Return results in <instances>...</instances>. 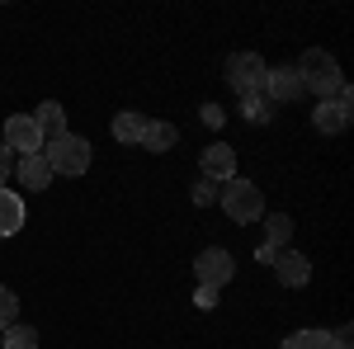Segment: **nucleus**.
I'll return each mask as SVG.
<instances>
[{
  "label": "nucleus",
  "instance_id": "f257e3e1",
  "mask_svg": "<svg viewBox=\"0 0 354 349\" xmlns=\"http://www.w3.org/2000/svg\"><path fill=\"white\" fill-rule=\"evenodd\" d=\"M293 71H298L302 81V95H317V104L322 100H335L340 90H345V76H340V62L322 48H307V53L293 62Z\"/></svg>",
  "mask_w": 354,
  "mask_h": 349
},
{
  "label": "nucleus",
  "instance_id": "f03ea898",
  "mask_svg": "<svg viewBox=\"0 0 354 349\" xmlns=\"http://www.w3.org/2000/svg\"><path fill=\"white\" fill-rule=\"evenodd\" d=\"M218 203L222 213L232 217V222H241V227H250V222H260L265 217V194L250 185V180H227V185H218Z\"/></svg>",
  "mask_w": 354,
  "mask_h": 349
},
{
  "label": "nucleus",
  "instance_id": "7ed1b4c3",
  "mask_svg": "<svg viewBox=\"0 0 354 349\" xmlns=\"http://www.w3.org/2000/svg\"><path fill=\"white\" fill-rule=\"evenodd\" d=\"M43 161L53 165V175H85L90 170V142L76 133H62L43 142Z\"/></svg>",
  "mask_w": 354,
  "mask_h": 349
},
{
  "label": "nucleus",
  "instance_id": "20e7f679",
  "mask_svg": "<svg viewBox=\"0 0 354 349\" xmlns=\"http://www.w3.org/2000/svg\"><path fill=\"white\" fill-rule=\"evenodd\" d=\"M265 57L260 53H232L227 57V66H222V76H227V85L241 95V100H250V95H265Z\"/></svg>",
  "mask_w": 354,
  "mask_h": 349
},
{
  "label": "nucleus",
  "instance_id": "39448f33",
  "mask_svg": "<svg viewBox=\"0 0 354 349\" xmlns=\"http://www.w3.org/2000/svg\"><path fill=\"white\" fill-rule=\"evenodd\" d=\"M350 118H354V95H350V85H345L335 100H322V104L312 109V128H317V133H326V137H340L345 128H350Z\"/></svg>",
  "mask_w": 354,
  "mask_h": 349
},
{
  "label": "nucleus",
  "instance_id": "423d86ee",
  "mask_svg": "<svg viewBox=\"0 0 354 349\" xmlns=\"http://www.w3.org/2000/svg\"><path fill=\"white\" fill-rule=\"evenodd\" d=\"M194 274H198V288H218L222 293V283H232V274H236V260L222 245H208V250L194 255Z\"/></svg>",
  "mask_w": 354,
  "mask_h": 349
},
{
  "label": "nucleus",
  "instance_id": "0eeeda50",
  "mask_svg": "<svg viewBox=\"0 0 354 349\" xmlns=\"http://www.w3.org/2000/svg\"><path fill=\"white\" fill-rule=\"evenodd\" d=\"M0 142H5L10 151H19V156H38V151H43V133H38V123H33L28 113H10Z\"/></svg>",
  "mask_w": 354,
  "mask_h": 349
},
{
  "label": "nucleus",
  "instance_id": "6e6552de",
  "mask_svg": "<svg viewBox=\"0 0 354 349\" xmlns=\"http://www.w3.org/2000/svg\"><path fill=\"white\" fill-rule=\"evenodd\" d=\"M198 170H203V180H213V185H227V180H236V147H227V142H213V147L198 156Z\"/></svg>",
  "mask_w": 354,
  "mask_h": 349
},
{
  "label": "nucleus",
  "instance_id": "1a4fd4ad",
  "mask_svg": "<svg viewBox=\"0 0 354 349\" xmlns=\"http://www.w3.org/2000/svg\"><path fill=\"white\" fill-rule=\"evenodd\" d=\"M265 100L270 104H293V100H302V81L293 66H270L265 71Z\"/></svg>",
  "mask_w": 354,
  "mask_h": 349
},
{
  "label": "nucleus",
  "instance_id": "9d476101",
  "mask_svg": "<svg viewBox=\"0 0 354 349\" xmlns=\"http://www.w3.org/2000/svg\"><path fill=\"white\" fill-rule=\"evenodd\" d=\"M274 274H279L283 288H302L312 279V260L302 250H274Z\"/></svg>",
  "mask_w": 354,
  "mask_h": 349
},
{
  "label": "nucleus",
  "instance_id": "9b49d317",
  "mask_svg": "<svg viewBox=\"0 0 354 349\" xmlns=\"http://www.w3.org/2000/svg\"><path fill=\"white\" fill-rule=\"evenodd\" d=\"M283 349H350V326H340V330H298V335H288Z\"/></svg>",
  "mask_w": 354,
  "mask_h": 349
},
{
  "label": "nucleus",
  "instance_id": "f8f14e48",
  "mask_svg": "<svg viewBox=\"0 0 354 349\" xmlns=\"http://www.w3.org/2000/svg\"><path fill=\"white\" fill-rule=\"evenodd\" d=\"M24 222H28L24 198H19L15 189H0V241L15 236V232H24Z\"/></svg>",
  "mask_w": 354,
  "mask_h": 349
},
{
  "label": "nucleus",
  "instance_id": "ddd939ff",
  "mask_svg": "<svg viewBox=\"0 0 354 349\" xmlns=\"http://www.w3.org/2000/svg\"><path fill=\"white\" fill-rule=\"evenodd\" d=\"M15 175H19V185H24V189H48L57 180L53 165L43 161V151H38V156H19V161H15Z\"/></svg>",
  "mask_w": 354,
  "mask_h": 349
},
{
  "label": "nucleus",
  "instance_id": "4468645a",
  "mask_svg": "<svg viewBox=\"0 0 354 349\" xmlns=\"http://www.w3.org/2000/svg\"><path fill=\"white\" fill-rule=\"evenodd\" d=\"M33 123H38V133H43V142H53V137L66 133V109L57 104V100H43V104L28 113Z\"/></svg>",
  "mask_w": 354,
  "mask_h": 349
},
{
  "label": "nucleus",
  "instance_id": "2eb2a0df",
  "mask_svg": "<svg viewBox=\"0 0 354 349\" xmlns=\"http://www.w3.org/2000/svg\"><path fill=\"white\" fill-rule=\"evenodd\" d=\"M175 142H180L175 123H165V118H147V133H142V142H137V147L161 156V151H170V147H175Z\"/></svg>",
  "mask_w": 354,
  "mask_h": 349
},
{
  "label": "nucleus",
  "instance_id": "dca6fc26",
  "mask_svg": "<svg viewBox=\"0 0 354 349\" xmlns=\"http://www.w3.org/2000/svg\"><path fill=\"white\" fill-rule=\"evenodd\" d=\"M142 133H147V113H137V109H123V113H113V137H118L123 147L142 142Z\"/></svg>",
  "mask_w": 354,
  "mask_h": 349
},
{
  "label": "nucleus",
  "instance_id": "f3484780",
  "mask_svg": "<svg viewBox=\"0 0 354 349\" xmlns=\"http://www.w3.org/2000/svg\"><path fill=\"white\" fill-rule=\"evenodd\" d=\"M288 236H293V217L288 213H265V245H270V250H288Z\"/></svg>",
  "mask_w": 354,
  "mask_h": 349
},
{
  "label": "nucleus",
  "instance_id": "a211bd4d",
  "mask_svg": "<svg viewBox=\"0 0 354 349\" xmlns=\"http://www.w3.org/2000/svg\"><path fill=\"white\" fill-rule=\"evenodd\" d=\"M0 349H38V330L24 321L5 326V335H0Z\"/></svg>",
  "mask_w": 354,
  "mask_h": 349
},
{
  "label": "nucleus",
  "instance_id": "6ab92c4d",
  "mask_svg": "<svg viewBox=\"0 0 354 349\" xmlns=\"http://www.w3.org/2000/svg\"><path fill=\"white\" fill-rule=\"evenodd\" d=\"M241 113H245V123L260 128V123H270V118H274V104L265 100V95H250V100H241Z\"/></svg>",
  "mask_w": 354,
  "mask_h": 349
},
{
  "label": "nucleus",
  "instance_id": "aec40b11",
  "mask_svg": "<svg viewBox=\"0 0 354 349\" xmlns=\"http://www.w3.org/2000/svg\"><path fill=\"white\" fill-rule=\"evenodd\" d=\"M19 321V297H15V288H5V283H0V330H5V326H15Z\"/></svg>",
  "mask_w": 354,
  "mask_h": 349
},
{
  "label": "nucleus",
  "instance_id": "412c9836",
  "mask_svg": "<svg viewBox=\"0 0 354 349\" xmlns=\"http://www.w3.org/2000/svg\"><path fill=\"white\" fill-rule=\"evenodd\" d=\"M213 198H218V185H213V180H198V185H194V203H198V208H208Z\"/></svg>",
  "mask_w": 354,
  "mask_h": 349
},
{
  "label": "nucleus",
  "instance_id": "4be33fe9",
  "mask_svg": "<svg viewBox=\"0 0 354 349\" xmlns=\"http://www.w3.org/2000/svg\"><path fill=\"white\" fill-rule=\"evenodd\" d=\"M198 118H203V128H213V133H218L222 123H227V113H222L218 104H203V109H198Z\"/></svg>",
  "mask_w": 354,
  "mask_h": 349
},
{
  "label": "nucleus",
  "instance_id": "5701e85b",
  "mask_svg": "<svg viewBox=\"0 0 354 349\" xmlns=\"http://www.w3.org/2000/svg\"><path fill=\"white\" fill-rule=\"evenodd\" d=\"M10 175H15V151L0 142V189H5V180H10Z\"/></svg>",
  "mask_w": 354,
  "mask_h": 349
},
{
  "label": "nucleus",
  "instance_id": "b1692460",
  "mask_svg": "<svg viewBox=\"0 0 354 349\" xmlns=\"http://www.w3.org/2000/svg\"><path fill=\"white\" fill-rule=\"evenodd\" d=\"M194 307L213 312V307H218V288H198V293H194Z\"/></svg>",
  "mask_w": 354,
  "mask_h": 349
},
{
  "label": "nucleus",
  "instance_id": "393cba45",
  "mask_svg": "<svg viewBox=\"0 0 354 349\" xmlns=\"http://www.w3.org/2000/svg\"><path fill=\"white\" fill-rule=\"evenodd\" d=\"M0 335H5V330H0Z\"/></svg>",
  "mask_w": 354,
  "mask_h": 349
}]
</instances>
